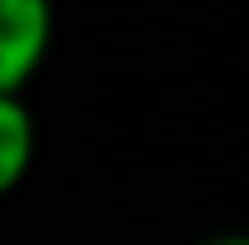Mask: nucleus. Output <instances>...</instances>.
I'll use <instances>...</instances> for the list:
<instances>
[{
    "mask_svg": "<svg viewBox=\"0 0 249 245\" xmlns=\"http://www.w3.org/2000/svg\"><path fill=\"white\" fill-rule=\"evenodd\" d=\"M51 0H0V97H18L51 46Z\"/></svg>",
    "mask_w": 249,
    "mask_h": 245,
    "instance_id": "f257e3e1",
    "label": "nucleus"
},
{
    "mask_svg": "<svg viewBox=\"0 0 249 245\" xmlns=\"http://www.w3.org/2000/svg\"><path fill=\"white\" fill-rule=\"evenodd\" d=\"M208 245H249V236H217V241H208Z\"/></svg>",
    "mask_w": 249,
    "mask_h": 245,
    "instance_id": "7ed1b4c3",
    "label": "nucleus"
},
{
    "mask_svg": "<svg viewBox=\"0 0 249 245\" xmlns=\"http://www.w3.org/2000/svg\"><path fill=\"white\" fill-rule=\"evenodd\" d=\"M33 153H37L33 111L23 107V97H0V194H9L28 176Z\"/></svg>",
    "mask_w": 249,
    "mask_h": 245,
    "instance_id": "f03ea898",
    "label": "nucleus"
}]
</instances>
